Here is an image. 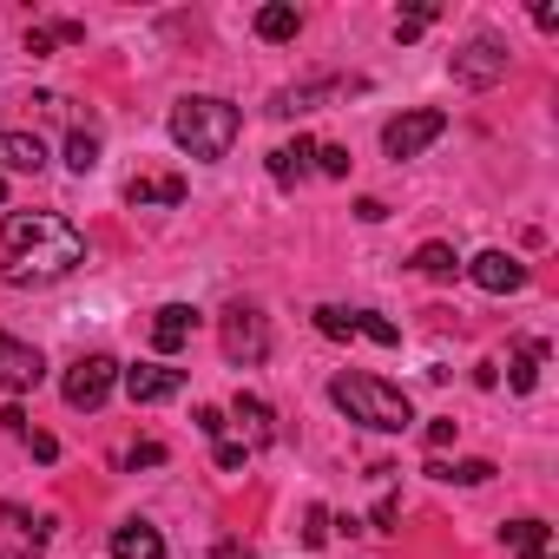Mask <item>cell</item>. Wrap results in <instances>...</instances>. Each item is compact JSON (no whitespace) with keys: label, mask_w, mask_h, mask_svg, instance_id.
Returning <instances> with one entry per match:
<instances>
[{"label":"cell","mask_w":559,"mask_h":559,"mask_svg":"<svg viewBox=\"0 0 559 559\" xmlns=\"http://www.w3.org/2000/svg\"><path fill=\"white\" fill-rule=\"evenodd\" d=\"M0 276L14 290H34V284H60L86 263V237L60 217V211H14L0 224Z\"/></svg>","instance_id":"6da1fadb"},{"label":"cell","mask_w":559,"mask_h":559,"mask_svg":"<svg viewBox=\"0 0 559 559\" xmlns=\"http://www.w3.org/2000/svg\"><path fill=\"white\" fill-rule=\"evenodd\" d=\"M237 132H243V112L230 99H217V93H191V99L171 106V145L204 158V165H217L237 145Z\"/></svg>","instance_id":"7a4b0ae2"},{"label":"cell","mask_w":559,"mask_h":559,"mask_svg":"<svg viewBox=\"0 0 559 559\" xmlns=\"http://www.w3.org/2000/svg\"><path fill=\"white\" fill-rule=\"evenodd\" d=\"M330 402H336L349 421L376 428V435H402V428L415 421L408 395H402L395 382H382V376H362V369H343V376L330 382Z\"/></svg>","instance_id":"3957f363"},{"label":"cell","mask_w":559,"mask_h":559,"mask_svg":"<svg viewBox=\"0 0 559 559\" xmlns=\"http://www.w3.org/2000/svg\"><path fill=\"white\" fill-rule=\"evenodd\" d=\"M507 67H513V53H507V40H500V34H474V40H467V47H454V60H448L454 86H467V93L500 86V80H507Z\"/></svg>","instance_id":"277c9868"},{"label":"cell","mask_w":559,"mask_h":559,"mask_svg":"<svg viewBox=\"0 0 559 559\" xmlns=\"http://www.w3.org/2000/svg\"><path fill=\"white\" fill-rule=\"evenodd\" d=\"M217 343H224V362H237V369H257V362L270 356V323H263V310H250V304H230V310L217 317Z\"/></svg>","instance_id":"5b68a950"},{"label":"cell","mask_w":559,"mask_h":559,"mask_svg":"<svg viewBox=\"0 0 559 559\" xmlns=\"http://www.w3.org/2000/svg\"><path fill=\"white\" fill-rule=\"evenodd\" d=\"M441 132H448V112H441V106H415V112H402V119L382 126V152H389L395 165H408V158H421Z\"/></svg>","instance_id":"8992f818"},{"label":"cell","mask_w":559,"mask_h":559,"mask_svg":"<svg viewBox=\"0 0 559 559\" xmlns=\"http://www.w3.org/2000/svg\"><path fill=\"white\" fill-rule=\"evenodd\" d=\"M112 389H119V362H112V356H80V362L67 369V382H60L67 408H106Z\"/></svg>","instance_id":"52a82bcc"},{"label":"cell","mask_w":559,"mask_h":559,"mask_svg":"<svg viewBox=\"0 0 559 559\" xmlns=\"http://www.w3.org/2000/svg\"><path fill=\"white\" fill-rule=\"evenodd\" d=\"M47 382V356L34 349V343H21V336H0V389L8 395H27V389H40Z\"/></svg>","instance_id":"ba28073f"},{"label":"cell","mask_w":559,"mask_h":559,"mask_svg":"<svg viewBox=\"0 0 559 559\" xmlns=\"http://www.w3.org/2000/svg\"><path fill=\"white\" fill-rule=\"evenodd\" d=\"M119 389H126L139 408H152V402L185 395V369H171V362H139V369H119Z\"/></svg>","instance_id":"9c48e42d"},{"label":"cell","mask_w":559,"mask_h":559,"mask_svg":"<svg viewBox=\"0 0 559 559\" xmlns=\"http://www.w3.org/2000/svg\"><path fill=\"white\" fill-rule=\"evenodd\" d=\"M474 284L487 290V297H507V290H526V263L520 257H507V250H480V257H467L461 263Z\"/></svg>","instance_id":"30bf717a"},{"label":"cell","mask_w":559,"mask_h":559,"mask_svg":"<svg viewBox=\"0 0 559 559\" xmlns=\"http://www.w3.org/2000/svg\"><path fill=\"white\" fill-rule=\"evenodd\" d=\"M0 526L14 533V546L0 552V559H34L40 546H47V520H34L27 507H14V500H0Z\"/></svg>","instance_id":"8fae6325"},{"label":"cell","mask_w":559,"mask_h":559,"mask_svg":"<svg viewBox=\"0 0 559 559\" xmlns=\"http://www.w3.org/2000/svg\"><path fill=\"white\" fill-rule=\"evenodd\" d=\"M310 171H317V139H304V132H297L290 145H276V152H270V178L284 185V191H290V185H304Z\"/></svg>","instance_id":"7c38bea8"},{"label":"cell","mask_w":559,"mask_h":559,"mask_svg":"<svg viewBox=\"0 0 559 559\" xmlns=\"http://www.w3.org/2000/svg\"><path fill=\"white\" fill-rule=\"evenodd\" d=\"M191 330H198V310H191V304H165V310L152 317V349H158V356H178V349L191 343Z\"/></svg>","instance_id":"4fadbf2b"},{"label":"cell","mask_w":559,"mask_h":559,"mask_svg":"<svg viewBox=\"0 0 559 559\" xmlns=\"http://www.w3.org/2000/svg\"><path fill=\"white\" fill-rule=\"evenodd\" d=\"M112 559H165V533L152 520H126L112 526Z\"/></svg>","instance_id":"5bb4252c"},{"label":"cell","mask_w":559,"mask_h":559,"mask_svg":"<svg viewBox=\"0 0 559 559\" xmlns=\"http://www.w3.org/2000/svg\"><path fill=\"white\" fill-rule=\"evenodd\" d=\"M230 415L243 421V448H250V454L276 441V415H270V402H257V395H243V389H237V402H230Z\"/></svg>","instance_id":"9a60e30c"},{"label":"cell","mask_w":559,"mask_h":559,"mask_svg":"<svg viewBox=\"0 0 559 559\" xmlns=\"http://www.w3.org/2000/svg\"><path fill=\"white\" fill-rule=\"evenodd\" d=\"M0 171H47V145L34 132H0Z\"/></svg>","instance_id":"2e32d148"},{"label":"cell","mask_w":559,"mask_h":559,"mask_svg":"<svg viewBox=\"0 0 559 559\" xmlns=\"http://www.w3.org/2000/svg\"><path fill=\"white\" fill-rule=\"evenodd\" d=\"M330 93H349V86H343V80H310V86H284V93L270 99V112H276V119H297V112H310V106H317V99H330Z\"/></svg>","instance_id":"e0dca14e"},{"label":"cell","mask_w":559,"mask_h":559,"mask_svg":"<svg viewBox=\"0 0 559 559\" xmlns=\"http://www.w3.org/2000/svg\"><path fill=\"white\" fill-rule=\"evenodd\" d=\"M126 204H132V211H145V204H185V178H178V171H165V178H132V185H126Z\"/></svg>","instance_id":"ac0fdd59"},{"label":"cell","mask_w":559,"mask_h":559,"mask_svg":"<svg viewBox=\"0 0 559 559\" xmlns=\"http://www.w3.org/2000/svg\"><path fill=\"white\" fill-rule=\"evenodd\" d=\"M297 34H304V14H297V8H284V0H270V8H257V40L284 47V40H297Z\"/></svg>","instance_id":"d6986e66"},{"label":"cell","mask_w":559,"mask_h":559,"mask_svg":"<svg viewBox=\"0 0 559 559\" xmlns=\"http://www.w3.org/2000/svg\"><path fill=\"white\" fill-rule=\"evenodd\" d=\"M500 539H507V552H513V559H552V552H546V539H552V526H546V520H513Z\"/></svg>","instance_id":"ffe728a7"},{"label":"cell","mask_w":559,"mask_h":559,"mask_svg":"<svg viewBox=\"0 0 559 559\" xmlns=\"http://www.w3.org/2000/svg\"><path fill=\"white\" fill-rule=\"evenodd\" d=\"M86 40V27L80 21H47V27H27V53L40 60V53H53V47H80Z\"/></svg>","instance_id":"44dd1931"},{"label":"cell","mask_w":559,"mask_h":559,"mask_svg":"<svg viewBox=\"0 0 559 559\" xmlns=\"http://www.w3.org/2000/svg\"><path fill=\"white\" fill-rule=\"evenodd\" d=\"M539 362H546V343H539V336H526V343L513 349V369H507L513 395H533V382H539Z\"/></svg>","instance_id":"7402d4cb"},{"label":"cell","mask_w":559,"mask_h":559,"mask_svg":"<svg viewBox=\"0 0 559 559\" xmlns=\"http://www.w3.org/2000/svg\"><path fill=\"white\" fill-rule=\"evenodd\" d=\"M428 474L448 480V487H487L500 467H493V461H454V467H448V461H428Z\"/></svg>","instance_id":"603a6c76"},{"label":"cell","mask_w":559,"mask_h":559,"mask_svg":"<svg viewBox=\"0 0 559 559\" xmlns=\"http://www.w3.org/2000/svg\"><path fill=\"white\" fill-rule=\"evenodd\" d=\"M415 270H421V276H454L461 257H454V243H421V250H415Z\"/></svg>","instance_id":"cb8c5ba5"},{"label":"cell","mask_w":559,"mask_h":559,"mask_svg":"<svg viewBox=\"0 0 559 559\" xmlns=\"http://www.w3.org/2000/svg\"><path fill=\"white\" fill-rule=\"evenodd\" d=\"M67 165H73V171H80V178H86V171H93V165H99V132H86V126H80V132H73V139H67Z\"/></svg>","instance_id":"d4e9b609"},{"label":"cell","mask_w":559,"mask_h":559,"mask_svg":"<svg viewBox=\"0 0 559 559\" xmlns=\"http://www.w3.org/2000/svg\"><path fill=\"white\" fill-rule=\"evenodd\" d=\"M317 330H323L330 343H349V336H356V310H343V304H323V310H317Z\"/></svg>","instance_id":"484cf974"},{"label":"cell","mask_w":559,"mask_h":559,"mask_svg":"<svg viewBox=\"0 0 559 559\" xmlns=\"http://www.w3.org/2000/svg\"><path fill=\"white\" fill-rule=\"evenodd\" d=\"M356 336H369V343L395 349V343H402V323H389V317H376V310H356Z\"/></svg>","instance_id":"4316f807"},{"label":"cell","mask_w":559,"mask_h":559,"mask_svg":"<svg viewBox=\"0 0 559 559\" xmlns=\"http://www.w3.org/2000/svg\"><path fill=\"white\" fill-rule=\"evenodd\" d=\"M435 14H441L435 0H415V8L395 21V40H402V47H408V40H421V27H435Z\"/></svg>","instance_id":"83f0119b"},{"label":"cell","mask_w":559,"mask_h":559,"mask_svg":"<svg viewBox=\"0 0 559 559\" xmlns=\"http://www.w3.org/2000/svg\"><path fill=\"white\" fill-rule=\"evenodd\" d=\"M317 171L323 178H349V145H317Z\"/></svg>","instance_id":"f1b7e54d"},{"label":"cell","mask_w":559,"mask_h":559,"mask_svg":"<svg viewBox=\"0 0 559 559\" xmlns=\"http://www.w3.org/2000/svg\"><path fill=\"white\" fill-rule=\"evenodd\" d=\"M126 467H165V441H132L126 448Z\"/></svg>","instance_id":"f546056e"},{"label":"cell","mask_w":559,"mask_h":559,"mask_svg":"<svg viewBox=\"0 0 559 559\" xmlns=\"http://www.w3.org/2000/svg\"><path fill=\"white\" fill-rule=\"evenodd\" d=\"M211 448H217V467H224V474H237V467L250 461V448H243L237 435H224V441H211Z\"/></svg>","instance_id":"4dcf8cb0"},{"label":"cell","mask_w":559,"mask_h":559,"mask_svg":"<svg viewBox=\"0 0 559 559\" xmlns=\"http://www.w3.org/2000/svg\"><path fill=\"white\" fill-rule=\"evenodd\" d=\"M330 539V507H310L304 513V546H323Z\"/></svg>","instance_id":"1f68e13d"},{"label":"cell","mask_w":559,"mask_h":559,"mask_svg":"<svg viewBox=\"0 0 559 559\" xmlns=\"http://www.w3.org/2000/svg\"><path fill=\"white\" fill-rule=\"evenodd\" d=\"M395 513H402V500H395V493H382V500H376V513H369V526H376V533H395Z\"/></svg>","instance_id":"d6a6232c"},{"label":"cell","mask_w":559,"mask_h":559,"mask_svg":"<svg viewBox=\"0 0 559 559\" xmlns=\"http://www.w3.org/2000/svg\"><path fill=\"white\" fill-rule=\"evenodd\" d=\"M198 428H204L211 441H224V435H230V415H224V408H198Z\"/></svg>","instance_id":"836d02e7"},{"label":"cell","mask_w":559,"mask_h":559,"mask_svg":"<svg viewBox=\"0 0 559 559\" xmlns=\"http://www.w3.org/2000/svg\"><path fill=\"white\" fill-rule=\"evenodd\" d=\"M27 454H34V461H60V441H53V435H34V428H27Z\"/></svg>","instance_id":"e575fe53"},{"label":"cell","mask_w":559,"mask_h":559,"mask_svg":"<svg viewBox=\"0 0 559 559\" xmlns=\"http://www.w3.org/2000/svg\"><path fill=\"white\" fill-rule=\"evenodd\" d=\"M454 428H461L454 415H441V421H428V448H448V441H454Z\"/></svg>","instance_id":"d590c367"},{"label":"cell","mask_w":559,"mask_h":559,"mask_svg":"<svg viewBox=\"0 0 559 559\" xmlns=\"http://www.w3.org/2000/svg\"><path fill=\"white\" fill-rule=\"evenodd\" d=\"M356 217H362V224H382V217H389V204H382V198H362V204H356Z\"/></svg>","instance_id":"8d00e7d4"},{"label":"cell","mask_w":559,"mask_h":559,"mask_svg":"<svg viewBox=\"0 0 559 559\" xmlns=\"http://www.w3.org/2000/svg\"><path fill=\"white\" fill-rule=\"evenodd\" d=\"M211 559H257V552H250L243 539H217V552H211Z\"/></svg>","instance_id":"74e56055"},{"label":"cell","mask_w":559,"mask_h":559,"mask_svg":"<svg viewBox=\"0 0 559 559\" xmlns=\"http://www.w3.org/2000/svg\"><path fill=\"white\" fill-rule=\"evenodd\" d=\"M533 27L539 34H559V8H533Z\"/></svg>","instance_id":"f35d334b"},{"label":"cell","mask_w":559,"mask_h":559,"mask_svg":"<svg viewBox=\"0 0 559 559\" xmlns=\"http://www.w3.org/2000/svg\"><path fill=\"white\" fill-rule=\"evenodd\" d=\"M0 204H8V178H0Z\"/></svg>","instance_id":"ab89813d"}]
</instances>
